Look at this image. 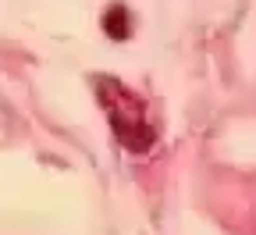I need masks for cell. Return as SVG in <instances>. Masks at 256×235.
<instances>
[{"label":"cell","instance_id":"obj_1","mask_svg":"<svg viewBox=\"0 0 256 235\" xmlns=\"http://www.w3.org/2000/svg\"><path fill=\"white\" fill-rule=\"evenodd\" d=\"M92 89H96V100H100V107L114 128V139L128 153H150L156 143V128L146 121V100L136 96L114 75H92Z\"/></svg>","mask_w":256,"mask_h":235},{"label":"cell","instance_id":"obj_2","mask_svg":"<svg viewBox=\"0 0 256 235\" xmlns=\"http://www.w3.org/2000/svg\"><path fill=\"white\" fill-rule=\"evenodd\" d=\"M104 32L110 40H128L132 36V18H128V8L124 4H110L107 15H104Z\"/></svg>","mask_w":256,"mask_h":235}]
</instances>
